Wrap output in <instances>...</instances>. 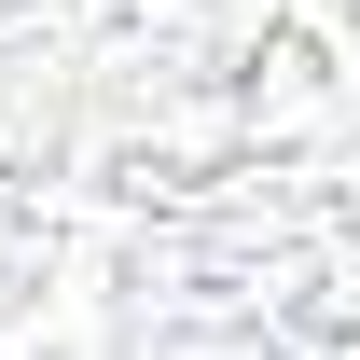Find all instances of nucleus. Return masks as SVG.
Masks as SVG:
<instances>
[]
</instances>
